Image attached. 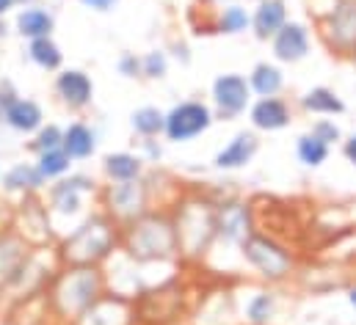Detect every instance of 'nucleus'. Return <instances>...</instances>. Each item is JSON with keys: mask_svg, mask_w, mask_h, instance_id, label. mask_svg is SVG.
Here are the masks:
<instances>
[{"mask_svg": "<svg viewBox=\"0 0 356 325\" xmlns=\"http://www.w3.org/2000/svg\"><path fill=\"white\" fill-rule=\"evenodd\" d=\"M293 152H296V160L301 162L304 168H321L323 162L332 158V147L329 144H323L318 135H312L309 130L307 133H301L298 138H296V144H293Z\"/></svg>", "mask_w": 356, "mask_h": 325, "instance_id": "473e14b6", "label": "nucleus"}, {"mask_svg": "<svg viewBox=\"0 0 356 325\" xmlns=\"http://www.w3.org/2000/svg\"><path fill=\"white\" fill-rule=\"evenodd\" d=\"M116 72L124 78V81H141V56L138 53H119L116 58Z\"/></svg>", "mask_w": 356, "mask_h": 325, "instance_id": "58836bf2", "label": "nucleus"}, {"mask_svg": "<svg viewBox=\"0 0 356 325\" xmlns=\"http://www.w3.org/2000/svg\"><path fill=\"white\" fill-rule=\"evenodd\" d=\"M312 50V28L301 19H287L284 28L270 39V56L276 64H301Z\"/></svg>", "mask_w": 356, "mask_h": 325, "instance_id": "dca6fc26", "label": "nucleus"}, {"mask_svg": "<svg viewBox=\"0 0 356 325\" xmlns=\"http://www.w3.org/2000/svg\"><path fill=\"white\" fill-rule=\"evenodd\" d=\"M216 113L210 108L207 99L199 97H188L179 99L172 108H166V130H163V141L166 144H193L196 138H202L204 133H210V127L216 124Z\"/></svg>", "mask_w": 356, "mask_h": 325, "instance_id": "6e6552de", "label": "nucleus"}, {"mask_svg": "<svg viewBox=\"0 0 356 325\" xmlns=\"http://www.w3.org/2000/svg\"><path fill=\"white\" fill-rule=\"evenodd\" d=\"M119 245H122V226L102 210H94L72 232L58 238L56 248H58L61 265L102 267L119 251Z\"/></svg>", "mask_w": 356, "mask_h": 325, "instance_id": "7ed1b4c3", "label": "nucleus"}, {"mask_svg": "<svg viewBox=\"0 0 356 325\" xmlns=\"http://www.w3.org/2000/svg\"><path fill=\"white\" fill-rule=\"evenodd\" d=\"M246 116L254 133H282L293 124L296 110L284 97H254Z\"/></svg>", "mask_w": 356, "mask_h": 325, "instance_id": "6ab92c4d", "label": "nucleus"}, {"mask_svg": "<svg viewBox=\"0 0 356 325\" xmlns=\"http://www.w3.org/2000/svg\"><path fill=\"white\" fill-rule=\"evenodd\" d=\"M8 226L19 238H25L33 248L58 243V235L53 229V221H50V212H47L42 196H31V199L11 204V224Z\"/></svg>", "mask_w": 356, "mask_h": 325, "instance_id": "ddd939ff", "label": "nucleus"}, {"mask_svg": "<svg viewBox=\"0 0 356 325\" xmlns=\"http://www.w3.org/2000/svg\"><path fill=\"white\" fill-rule=\"evenodd\" d=\"M210 108L218 122H235L249 113L254 94L243 72H221L210 83Z\"/></svg>", "mask_w": 356, "mask_h": 325, "instance_id": "f8f14e48", "label": "nucleus"}, {"mask_svg": "<svg viewBox=\"0 0 356 325\" xmlns=\"http://www.w3.org/2000/svg\"><path fill=\"white\" fill-rule=\"evenodd\" d=\"M99 188L102 185L86 171H72L64 179L47 185L42 199H44V207L50 212V221L58 238L72 232L94 210H99Z\"/></svg>", "mask_w": 356, "mask_h": 325, "instance_id": "f03ea898", "label": "nucleus"}, {"mask_svg": "<svg viewBox=\"0 0 356 325\" xmlns=\"http://www.w3.org/2000/svg\"><path fill=\"white\" fill-rule=\"evenodd\" d=\"M11 25H14V36H19L22 42H33V39L53 36L58 22H56L53 8L42 6V3H33V6L17 8L14 17H11Z\"/></svg>", "mask_w": 356, "mask_h": 325, "instance_id": "412c9836", "label": "nucleus"}, {"mask_svg": "<svg viewBox=\"0 0 356 325\" xmlns=\"http://www.w3.org/2000/svg\"><path fill=\"white\" fill-rule=\"evenodd\" d=\"M61 141H64V127L56 124V122H44V124L25 141V152L36 158V155H42V152L61 149Z\"/></svg>", "mask_w": 356, "mask_h": 325, "instance_id": "f704fd0d", "label": "nucleus"}, {"mask_svg": "<svg viewBox=\"0 0 356 325\" xmlns=\"http://www.w3.org/2000/svg\"><path fill=\"white\" fill-rule=\"evenodd\" d=\"M182 262H202L216 245V199L210 193H182L172 207Z\"/></svg>", "mask_w": 356, "mask_h": 325, "instance_id": "39448f33", "label": "nucleus"}, {"mask_svg": "<svg viewBox=\"0 0 356 325\" xmlns=\"http://www.w3.org/2000/svg\"><path fill=\"white\" fill-rule=\"evenodd\" d=\"M17 97H22L19 88H17V83L11 81V78H0V127H3V116H6V110L17 102Z\"/></svg>", "mask_w": 356, "mask_h": 325, "instance_id": "ea45409f", "label": "nucleus"}, {"mask_svg": "<svg viewBox=\"0 0 356 325\" xmlns=\"http://www.w3.org/2000/svg\"><path fill=\"white\" fill-rule=\"evenodd\" d=\"M17 11V3L14 0H0V17H11Z\"/></svg>", "mask_w": 356, "mask_h": 325, "instance_id": "49530a36", "label": "nucleus"}, {"mask_svg": "<svg viewBox=\"0 0 356 325\" xmlns=\"http://www.w3.org/2000/svg\"><path fill=\"white\" fill-rule=\"evenodd\" d=\"M254 229H257L254 226V210H252V204L246 199H241V196L216 199V245H213V251H218V248L241 251L243 240Z\"/></svg>", "mask_w": 356, "mask_h": 325, "instance_id": "9d476101", "label": "nucleus"}, {"mask_svg": "<svg viewBox=\"0 0 356 325\" xmlns=\"http://www.w3.org/2000/svg\"><path fill=\"white\" fill-rule=\"evenodd\" d=\"M241 315H243L246 325H273L279 317V292L270 287L252 292L249 301L243 303Z\"/></svg>", "mask_w": 356, "mask_h": 325, "instance_id": "c756f323", "label": "nucleus"}, {"mask_svg": "<svg viewBox=\"0 0 356 325\" xmlns=\"http://www.w3.org/2000/svg\"><path fill=\"white\" fill-rule=\"evenodd\" d=\"M169 56H172V61H177L179 67H191L193 64V53H191V44L185 39H175L169 44Z\"/></svg>", "mask_w": 356, "mask_h": 325, "instance_id": "a19ab883", "label": "nucleus"}, {"mask_svg": "<svg viewBox=\"0 0 356 325\" xmlns=\"http://www.w3.org/2000/svg\"><path fill=\"white\" fill-rule=\"evenodd\" d=\"M25 58L28 64H33L39 72H47V75H56L64 69V50L56 42V36L25 42Z\"/></svg>", "mask_w": 356, "mask_h": 325, "instance_id": "c85d7f7f", "label": "nucleus"}, {"mask_svg": "<svg viewBox=\"0 0 356 325\" xmlns=\"http://www.w3.org/2000/svg\"><path fill=\"white\" fill-rule=\"evenodd\" d=\"M260 155V135L249 127V130H238L216 155H213V171L218 174H235V171H243L249 168L254 158Z\"/></svg>", "mask_w": 356, "mask_h": 325, "instance_id": "f3484780", "label": "nucleus"}, {"mask_svg": "<svg viewBox=\"0 0 356 325\" xmlns=\"http://www.w3.org/2000/svg\"><path fill=\"white\" fill-rule=\"evenodd\" d=\"M340 152H343V158L356 168V133L346 135V141L340 144Z\"/></svg>", "mask_w": 356, "mask_h": 325, "instance_id": "37998d69", "label": "nucleus"}, {"mask_svg": "<svg viewBox=\"0 0 356 325\" xmlns=\"http://www.w3.org/2000/svg\"><path fill=\"white\" fill-rule=\"evenodd\" d=\"M169 69H172V56L166 47H152V50L141 53V81H166Z\"/></svg>", "mask_w": 356, "mask_h": 325, "instance_id": "c9c22d12", "label": "nucleus"}, {"mask_svg": "<svg viewBox=\"0 0 356 325\" xmlns=\"http://www.w3.org/2000/svg\"><path fill=\"white\" fill-rule=\"evenodd\" d=\"M105 295V270L91 265H61L44 290L47 312L56 325H72Z\"/></svg>", "mask_w": 356, "mask_h": 325, "instance_id": "f257e3e1", "label": "nucleus"}, {"mask_svg": "<svg viewBox=\"0 0 356 325\" xmlns=\"http://www.w3.org/2000/svg\"><path fill=\"white\" fill-rule=\"evenodd\" d=\"M287 19H290L287 0H260L252 8V28H249V33L257 42L270 44V39L284 28Z\"/></svg>", "mask_w": 356, "mask_h": 325, "instance_id": "5701e85b", "label": "nucleus"}, {"mask_svg": "<svg viewBox=\"0 0 356 325\" xmlns=\"http://www.w3.org/2000/svg\"><path fill=\"white\" fill-rule=\"evenodd\" d=\"M75 3H81L83 8H89L94 14H108V11H113L122 0H75Z\"/></svg>", "mask_w": 356, "mask_h": 325, "instance_id": "79ce46f5", "label": "nucleus"}, {"mask_svg": "<svg viewBox=\"0 0 356 325\" xmlns=\"http://www.w3.org/2000/svg\"><path fill=\"white\" fill-rule=\"evenodd\" d=\"M246 3H260V0H246Z\"/></svg>", "mask_w": 356, "mask_h": 325, "instance_id": "3c124183", "label": "nucleus"}, {"mask_svg": "<svg viewBox=\"0 0 356 325\" xmlns=\"http://www.w3.org/2000/svg\"><path fill=\"white\" fill-rule=\"evenodd\" d=\"M252 28V11L243 3H224L216 8L213 22L207 25L204 33H218V36H243Z\"/></svg>", "mask_w": 356, "mask_h": 325, "instance_id": "cd10ccee", "label": "nucleus"}, {"mask_svg": "<svg viewBox=\"0 0 356 325\" xmlns=\"http://www.w3.org/2000/svg\"><path fill=\"white\" fill-rule=\"evenodd\" d=\"M11 36H14V25H11V19H8V17H0V44L8 42Z\"/></svg>", "mask_w": 356, "mask_h": 325, "instance_id": "c03bdc74", "label": "nucleus"}, {"mask_svg": "<svg viewBox=\"0 0 356 325\" xmlns=\"http://www.w3.org/2000/svg\"><path fill=\"white\" fill-rule=\"evenodd\" d=\"M99 174L105 182H133V179L147 176V162L133 149H116V152L102 155Z\"/></svg>", "mask_w": 356, "mask_h": 325, "instance_id": "bb28decb", "label": "nucleus"}, {"mask_svg": "<svg viewBox=\"0 0 356 325\" xmlns=\"http://www.w3.org/2000/svg\"><path fill=\"white\" fill-rule=\"evenodd\" d=\"M44 122H47L44 119V108L33 97H17V102L3 116V127L8 133H14V135H22V138H31Z\"/></svg>", "mask_w": 356, "mask_h": 325, "instance_id": "393cba45", "label": "nucleus"}, {"mask_svg": "<svg viewBox=\"0 0 356 325\" xmlns=\"http://www.w3.org/2000/svg\"><path fill=\"white\" fill-rule=\"evenodd\" d=\"M241 259L243 265L263 281L268 287H276V284H284L290 281L296 273H298V259L296 253L276 240L273 235H266V232H252L243 245H241Z\"/></svg>", "mask_w": 356, "mask_h": 325, "instance_id": "423d86ee", "label": "nucleus"}, {"mask_svg": "<svg viewBox=\"0 0 356 325\" xmlns=\"http://www.w3.org/2000/svg\"><path fill=\"white\" fill-rule=\"evenodd\" d=\"M246 78H249V85H252L254 97H282V91L287 85L284 69L276 61H257Z\"/></svg>", "mask_w": 356, "mask_h": 325, "instance_id": "7c9ffc66", "label": "nucleus"}, {"mask_svg": "<svg viewBox=\"0 0 356 325\" xmlns=\"http://www.w3.org/2000/svg\"><path fill=\"white\" fill-rule=\"evenodd\" d=\"M8 224H11V207L6 201H0V229L8 226Z\"/></svg>", "mask_w": 356, "mask_h": 325, "instance_id": "a18cd8bd", "label": "nucleus"}, {"mask_svg": "<svg viewBox=\"0 0 356 325\" xmlns=\"http://www.w3.org/2000/svg\"><path fill=\"white\" fill-rule=\"evenodd\" d=\"M309 133H312V135H318V138H321L323 144H329V147H340V144L346 141L343 127H340L334 119H329V116L315 119V122L309 124Z\"/></svg>", "mask_w": 356, "mask_h": 325, "instance_id": "e433bc0d", "label": "nucleus"}, {"mask_svg": "<svg viewBox=\"0 0 356 325\" xmlns=\"http://www.w3.org/2000/svg\"><path fill=\"white\" fill-rule=\"evenodd\" d=\"M296 108L301 113H307V116H315V119H321V116L337 119V116H343L348 110L346 99L332 85H312V88H307L304 94L296 97Z\"/></svg>", "mask_w": 356, "mask_h": 325, "instance_id": "b1692460", "label": "nucleus"}, {"mask_svg": "<svg viewBox=\"0 0 356 325\" xmlns=\"http://www.w3.org/2000/svg\"><path fill=\"white\" fill-rule=\"evenodd\" d=\"M44 190H47V182L39 174L33 160L14 162L0 174V193L6 199H11L14 204L22 199H31V196H42Z\"/></svg>", "mask_w": 356, "mask_h": 325, "instance_id": "a211bd4d", "label": "nucleus"}, {"mask_svg": "<svg viewBox=\"0 0 356 325\" xmlns=\"http://www.w3.org/2000/svg\"><path fill=\"white\" fill-rule=\"evenodd\" d=\"M36 162V168H39V174L44 176V182L50 185V182H58V179H64L67 174H72L75 171V160L64 152V149H50V152H42V155H36L33 158Z\"/></svg>", "mask_w": 356, "mask_h": 325, "instance_id": "72a5a7b5", "label": "nucleus"}, {"mask_svg": "<svg viewBox=\"0 0 356 325\" xmlns=\"http://www.w3.org/2000/svg\"><path fill=\"white\" fill-rule=\"evenodd\" d=\"M61 149L75 162L91 160L97 155V149H99V133H97V127L91 122H86V119H75V122L64 124Z\"/></svg>", "mask_w": 356, "mask_h": 325, "instance_id": "a878e982", "label": "nucleus"}, {"mask_svg": "<svg viewBox=\"0 0 356 325\" xmlns=\"http://www.w3.org/2000/svg\"><path fill=\"white\" fill-rule=\"evenodd\" d=\"M119 248L144 265L182 262L175 221H172V212H166V210H149L141 218L122 226V245Z\"/></svg>", "mask_w": 356, "mask_h": 325, "instance_id": "20e7f679", "label": "nucleus"}, {"mask_svg": "<svg viewBox=\"0 0 356 325\" xmlns=\"http://www.w3.org/2000/svg\"><path fill=\"white\" fill-rule=\"evenodd\" d=\"M17 3V8H25V6H33V3H39V0H14Z\"/></svg>", "mask_w": 356, "mask_h": 325, "instance_id": "09e8293b", "label": "nucleus"}, {"mask_svg": "<svg viewBox=\"0 0 356 325\" xmlns=\"http://www.w3.org/2000/svg\"><path fill=\"white\" fill-rule=\"evenodd\" d=\"M351 64H354V69H356V56H354V58H351Z\"/></svg>", "mask_w": 356, "mask_h": 325, "instance_id": "8fccbe9b", "label": "nucleus"}, {"mask_svg": "<svg viewBox=\"0 0 356 325\" xmlns=\"http://www.w3.org/2000/svg\"><path fill=\"white\" fill-rule=\"evenodd\" d=\"M31 251H33V245L28 243L25 238H19L11 226H3L0 229V295L17 278L19 267L31 256Z\"/></svg>", "mask_w": 356, "mask_h": 325, "instance_id": "4be33fe9", "label": "nucleus"}, {"mask_svg": "<svg viewBox=\"0 0 356 325\" xmlns=\"http://www.w3.org/2000/svg\"><path fill=\"white\" fill-rule=\"evenodd\" d=\"M0 78H3V75H0Z\"/></svg>", "mask_w": 356, "mask_h": 325, "instance_id": "603ef678", "label": "nucleus"}, {"mask_svg": "<svg viewBox=\"0 0 356 325\" xmlns=\"http://www.w3.org/2000/svg\"><path fill=\"white\" fill-rule=\"evenodd\" d=\"M346 298H348V306L356 312V281H351L348 284V290H346Z\"/></svg>", "mask_w": 356, "mask_h": 325, "instance_id": "de8ad7c7", "label": "nucleus"}, {"mask_svg": "<svg viewBox=\"0 0 356 325\" xmlns=\"http://www.w3.org/2000/svg\"><path fill=\"white\" fill-rule=\"evenodd\" d=\"M94 94H97L94 78L81 67H64L61 72L53 75V97L67 113L75 116L86 113L94 105Z\"/></svg>", "mask_w": 356, "mask_h": 325, "instance_id": "4468645a", "label": "nucleus"}, {"mask_svg": "<svg viewBox=\"0 0 356 325\" xmlns=\"http://www.w3.org/2000/svg\"><path fill=\"white\" fill-rule=\"evenodd\" d=\"M99 210L111 215L119 226H127L130 221L141 218L144 212L152 210L149 188L144 179L133 182H105L99 188Z\"/></svg>", "mask_w": 356, "mask_h": 325, "instance_id": "9b49d317", "label": "nucleus"}, {"mask_svg": "<svg viewBox=\"0 0 356 325\" xmlns=\"http://www.w3.org/2000/svg\"><path fill=\"white\" fill-rule=\"evenodd\" d=\"M315 31L334 58L356 56V0H329L315 17Z\"/></svg>", "mask_w": 356, "mask_h": 325, "instance_id": "0eeeda50", "label": "nucleus"}, {"mask_svg": "<svg viewBox=\"0 0 356 325\" xmlns=\"http://www.w3.org/2000/svg\"><path fill=\"white\" fill-rule=\"evenodd\" d=\"M58 267H61V256H58V248H56V245L33 248L31 256L25 259V265L19 267L17 278L8 284V290H6L3 295H6L11 303L28 301V298H33V295H42Z\"/></svg>", "mask_w": 356, "mask_h": 325, "instance_id": "1a4fd4ad", "label": "nucleus"}, {"mask_svg": "<svg viewBox=\"0 0 356 325\" xmlns=\"http://www.w3.org/2000/svg\"><path fill=\"white\" fill-rule=\"evenodd\" d=\"M130 130L133 135L141 138H163L166 130V110L158 105H141L130 113Z\"/></svg>", "mask_w": 356, "mask_h": 325, "instance_id": "2f4dec72", "label": "nucleus"}, {"mask_svg": "<svg viewBox=\"0 0 356 325\" xmlns=\"http://www.w3.org/2000/svg\"><path fill=\"white\" fill-rule=\"evenodd\" d=\"M147 165H161V160L166 158V141L163 138H141L138 149H136Z\"/></svg>", "mask_w": 356, "mask_h": 325, "instance_id": "4c0bfd02", "label": "nucleus"}, {"mask_svg": "<svg viewBox=\"0 0 356 325\" xmlns=\"http://www.w3.org/2000/svg\"><path fill=\"white\" fill-rule=\"evenodd\" d=\"M136 303L119 295L99 298L89 312H83L72 325H136Z\"/></svg>", "mask_w": 356, "mask_h": 325, "instance_id": "aec40b11", "label": "nucleus"}, {"mask_svg": "<svg viewBox=\"0 0 356 325\" xmlns=\"http://www.w3.org/2000/svg\"><path fill=\"white\" fill-rule=\"evenodd\" d=\"M182 301H185V290L177 287V278L147 290L144 295H138L136 303V320L144 323H172L177 320L182 312Z\"/></svg>", "mask_w": 356, "mask_h": 325, "instance_id": "2eb2a0df", "label": "nucleus"}]
</instances>
